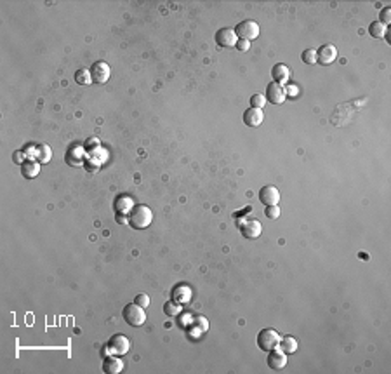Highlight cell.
I'll use <instances>...</instances> for the list:
<instances>
[{
    "label": "cell",
    "instance_id": "cell-17",
    "mask_svg": "<svg viewBox=\"0 0 391 374\" xmlns=\"http://www.w3.org/2000/svg\"><path fill=\"white\" fill-rule=\"evenodd\" d=\"M122 369H124V362H122L120 357H117V355H110V357L104 358L103 371L106 374H118V372H122Z\"/></svg>",
    "mask_w": 391,
    "mask_h": 374
},
{
    "label": "cell",
    "instance_id": "cell-26",
    "mask_svg": "<svg viewBox=\"0 0 391 374\" xmlns=\"http://www.w3.org/2000/svg\"><path fill=\"white\" fill-rule=\"evenodd\" d=\"M101 146V141H99V138H89L87 141L84 143V150H85V153H89V155H92L94 153L98 148Z\"/></svg>",
    "mask_w": 391,
    "mask_h": 374
},
{
    "label": "cell",
    "instance_id": "cell-28",
    "mask_svg": "<svg viewBox=\"0 0 391 374\" xmlns=\"http://www.w3.org/2000/svg\"><path fill=\"white\" fill-rule=\"evenodd\" d=\"M84 165H85V169H87L89 172L94 174L99 167H101V162H99L98 158L91 157V158H85V164H84Z\"/></svg>",
    "mask_w": 391,
    "mask_h": 374
},
{
    "label": "cell",
    "instance_id": "cell-31",
    "mask_svg": "<svg viewBox=\"0 0 391 374\" xmlns=\"http://www.w3.org/2000/svg\"><path fill=\"white\" fill-rule=\"evenodd\" d=\"M379 23H382L384 27H388L391 23V7H384L379 14Z\"/></svg>",
    "mask_w": 391,
    "mask_h": 374
},
{
    "label": "cell",
    "instance_id": "cell-9",
    "mask_svg": "<svg viewBox=\"0 0 391 374\" xmlns=\"http://www.w3.org/2000/svg\"><path fill=\"white\" fill-rule=\"evenodd\" d=\"M110 75H111V70L108 66V63L104 61H98L91 66V77H92V82L96 84H106L110 80Z\"/></svg>",
    "mask_w": 391,
    "mask_h": 374
},
{
    "label": "cell",
    "instance_id": "cell-8",
    "mask_svg": "<svg viewBox=\"0 0 391 374\" xmlns=\"http://www.w3.org/2000/svg\"><path fill=\"white\" fill-rule=\"evenodd\" d=\"M266 364L273 371H282L287 365V353L284 350H280V348H273V350L268 351Z\"/></svg>",
    "mask_w": 391,
    "mask_h": 374
},
{
    "label": "cell",
    "instance_id": "cell-10",
    "mask_svg": "<svg viewBox=\"0 0 391 374\" xmlns=\"http://www.w3.org/2000/svg\"><path fill=\"white\" fill-rule=\"evenodd\" d=\"M285 89L284 86H280V84L277 82H271L268 84L266 87V101L271 103V105H282V103L285 101Z\"/></svg>",
    "mask_w": 391,
    "mask_h": 374
},
{
    "label": "cell",
    "instance_id": "cell-11",
    "mask_svg": "<svg viewBox=\"0 0 391 374\" xmlns=\"http://www.w3.org/2000/svg\"><path fill=\"white\" fill-rule=\"evenodd\" d=\"M259 201L264 206H278V202H280V190L277 186H273V184H266V186L261 188Z\"/></svg>",
    "mask_w": 391,
    "mask_h": 374
},
{
    "label": "cell",
    "instance_id": "cell-32",
    "mask_svg": "<svg viewBox=\"0 0 391 374\" xmlns=\"http://www.w3.org/2000/svg\"><path fill=\"white\" fill-rule=\"evenodd\" d=\"M134 303H136V305H139V306H143V308H146V306H150V296L144 294V292H141V294L136 296Z\"/></svg>",
    "mask_w": 391,
    "mask_h": 374
},
{
    "label": "cell",
    "instance_id": "cell-14",
    "mask_svg": "<svg viewBox=\"0 0 391 374\" xmlns=\"http://www.w3.org/2000/svg\"><path fill=\"white\" fill-rule=\"evenodd\" d=\"M66 164L72 167H80L85 164V150L84 146H72L66 151Z\"/></svg>",
    "mask_w": 391,
    "mask_h": 374
},
{
    "label": "cell",
    "instance_id": "cell-15",
    "mask_svg": "<svg viewBox=\"0 0 391 374\" xmlns=\"http://www.w3.org/2000/svg\"><path fill=\"white\" fill-rule=\"evenodd\" d=\"M263 120H264V113L261 108L251 106V108L245 110V113H244L245 125H249V127H259V125L263 124Z\"/></svg>",
    "mask_w": 391,
    "mask_h": 374
},
{
    "label": "cell",
    "instance_id": "cell-18",
    "mask_svg": "<svg viewBox=\"0 0 391 374\" xmlns=\"http://www.w3.org/2000/svg\"><path fill=\"white\" fill-rule=\"evenodd\" d=\"M21 174L26 179H33L40 174V162H37L35 158H26L21 164Z\"/></svg>",
    "mask_w": 391,
    "mask_h": 374
},
{
    "label": "cell",
    "instance_id": "cell-13",
    "mask_svg": "<svg viewBox=\"0 0 391 374\" xmlns=\"http://www.w3.org/2000/svg\"><path fill=\"white\" fill-rule=\"evenodd\" d=\"M337 58V49L332 44H325L316 51V63L320 65H332Z\"/></svg>",
    "mask_w": 391,
    "mask_h": 374
},
{
    "label": "cell",
    "instance_id": "cell-20",
    "mask_svg": "<svg viewBox=\"0 0 391 374\" xmlns=\"http://www.w3.org/2000/svg\"><path fill=\"white\" fill-rule=\"evenodd\" d=\"M132 207H134L132 199L127 197V195H120L115 201V214H125L127 216L130 211H132Z\"/></svg>",
    "mask_w": 391,
    "mask_h": 374
},
{
    "label": "cell",
    "instance_id": "cell-23",
    "mask_svg": "<svg viewBox=\"0 0 391 374\" xmlns=\"http://www.w3.org/2000/svg\"><path fill=\"white\" fill-rule=\"evenodd\" d=\"M278 348L280 350H284L287 355L294 353V351L297 350V339L292 338V336H285V338H282L280 345H278Z\"/></svg>",
    "mask_w": 391,
    "mask_h": 374
},
{
    "label": "cell",
    "instance_id": "cell-6",
    "mask_svg": "<svg viewBox=\"0 0 391 374\" xmlns=\"http://www.w3.org/2000/svg\"><path fill=\"white\" fill-rule=\"evenodd\" d=\"M130 348V339L124 334H115L111 336V339L108 341L106 350L110 355H117V357H122V355H127Z\"/></svg>",
    "mask_w": 391,
    "mask_h": 374
},
{
    "label": "cell",
    "instance_id": "cell-29",
    "mask_svg": "<svg viewBox=\"0 0 391 374\" xmlns=\"http://www.w3.org/2000/svg\"><path fill=\"white\" fill-rule=\"evenodd\" d=\"M301 58H303V63H306V65H315L316 63V51L315 49H306L303 54H301Z\"/></svg>",
    "mask_w": 391,
    "mask_h": 374
},
{
    "label": "cell",
    "instance_id": "cell-27",
    "mask_svg": "<svg viewBox=\"0 0 391 374\" xmlns=\"http://www.w3.org/2000/svg\"><path fill=\"white\" fill-rule=\"evenodd\" d=\"M266 96L261 94V92H258V94H252L251 96V106H254V108H261L263 110L264 106H266Z\"/></svg>",
    "mask_w": 391,
    "mask_h": 374
},
{
    "label": "cell",
    "instance_id": "cell-2",
    "mask_svg": "<svg viewBox=\"0 0 391 374\" xmlns=\"http://www.w3.org/2000/svg\"><path fill=\"white\" fill-rule=\"evenodd\" d=\"M365 103L363 101H353V103H341V105L337 106L336 110H334L332 117H330V124L336 125V127H342V125H346L349 120H351V117L355 115V112L360 108Z\"/></svg>",
    "mask_w": 391,
    "mask_h": 374
},
{
    "label": "cell",
    "instance_id": "cell-16",
    "mask_svg": "<svg viewBox=\"0 0 391 374\" xmlns=\"http://www.w3.org/2000/svg\"><path fill=\"white\" fill-rule=\"evenodd\" d=\"M170 298H172V301L179 303V305H186V303L191 301V289H189V286H186V284H177L172 289Z\"/></svg>",
    "mask_w": 391,
    "mask_h": 374
},
{
    "label": "cell",
    "instance_id": "cell-19",
    "mask_svg": "<svg viewBox=\"0 0 391 374\" xmlns=\"http://www.w3.org/2000/svg\"><path fill=\"white\" fill-rule=\"evenodd\" d=\"M271 77H273V82L277 84H285L287 80H289L290 77V72L289 68H287L285 65H282V63H277V65L273 66V70H271Z\"/></svg>",
    "mask_w": 391,
    "mask_h": 374
},
{
    "label": "cell",
    "instance_id": "cell-12",
    "mask_svg": "<svg viewBox=\"0 0 391 374\" xmlns=\"http://www.w3.org/2000/svg\"><path fill=\"white\" fill-rule=\"evenodd\" d=\"M238 42V37L233 28H221L216 33V44L219 47H235Z\"/></svg>",
    "mask_w": 391,
    "mask_h": 374
},
{
    "label": "cell",
    "instance_id": "cell-36",
    "mask_svg": "<svg viewBox=\"0 0 391 374\" xmlns=\"http://www.w3.org/2000/svg\"><path fill=\"white\" fill-rule=\"evenodd\" d=\"M115 220H117V223H120V225L129 223V218L125 216V214H115Z\"/></svg>",
    "mask_w": 391,
    "mask_h": 374
},
{
    "label": "cell",
    "instance_id": "cell-33",
    "mask_svg": "<svg viewBox=\"0 0 391 374\" xmlns=\"http://www.w3.org/2000/svg\"><path fill=\"white\" fill-rule=\"evenodd\" d=\"M235 47H237V49L240 51V53H247V51L251 49V42H249V40L238 39V42H237V46H235Z\"/></svg>",
    "mask_w": 391,
    "mask_h": 374
},
{
    "label": "cell",
    "instance_id": "cell-21",
    "mask_svg": "<svg viewBox=\"0 0 391 374\" xmlns=\"http://www.w3.org/2000/svg\"><path fill=\"white\" fill-rule=\"evenodd\" d=\"M52 157V150L49 148V144H39L33 151V158L40 164H47Z\"/></svg>",
    "mask_w": 391,
    "mask_h": 374
},
{
    "label": "cell",
    "instance_id": "cell-34",
    "mask_svg": "<svg viewBox=\"0 0 391 374\" xmlns=\"http://www.w3.org/2000/svg\"><path fill=\"white\" fill-rule=\"evenodd\" d=\"M297 94H299V87H297V86H287V87H285V96L296 98Z\"/></svg>",
    "mask_w": 391,
    "mask_h": 374
},
{
    "label": "cell",
    "instance_id": "cell-30",
    "mask_svg": "<svg viewBox=\"0 0 391 374\" xmlns=\"http://www.w3.org/2000/svg\"><path fill=\"white\" fill-rule=\"evenodd\" d=\"M268 220H277L280 218V207L278 206H266V211H264Z\"/></svg>",
    "mask_w": 391,
    "mask_h": 374
},
{
    "label": "cell",
    "instance_id": "cell-4",
    "mask_svg": "<svg viewBox=\"0 0 391 374\" xmlns=\"http://www.w3.org/2000/svg\"><path fill=\"white\" fill-rule=\"evenodd\" d=\"M280 341H282L280 332L275 331V329H271V327L263 329V331L258 334V346L263 351H270V350H273V348H278Z\"/></svg>",
    "mask_w": 391,
    "mask_h": 374
},
{
    "label": "cell",
    "instance_id": "cell-24",
    "mask_svg": "<svg viewBox=\"0 0 391 374\" xmlns=\"http://www.w3.org/2000/svg\"><path fill=\"white\" fill-rule=\"evenodd\" d=\"M368 33H370L374 39H384L386 35V27L379 21H374V23L368 27Z\"/></svg>",
    "mask_w": 391,
    "mask_h": 374
},
{
    "label": "cell",
    "instance_id": "cell-3",
    "mask_svg": "<svg viewBox=\"0 0 391 374\" xmlns=\"http://www.w3.org/2000/svg\"><path fill=\"white\" fill-rule=\"evenodd\" d=\"M122 317H124V320L127 322L130 327H141V325L146 322V313H144V308L139 305H136V303H130V305L125 306L124 312H122Z\"/></svg>",
    "mask_w": 391,
    "mask_h": 374
},
{
    "label": "cell",
    "instance_id": "cell-35",
    "mask_svg": "<svg viewBox=\"0 0 391 374\" xmlns=\"http://www.w3.org/2000/svg\"><path fill=\"white\" fill-rule=\"evenodd\" d=\"M195 324H199L202 331H207V327H209V322H207L204 317H197V318H195Z\"/></svg>",
    "mask_w": 391,
    "mask_h": 374
},
{
    "label": "cell",
    "instance_id": "cell-22",
    "mask_svg": "<svg viewBox=\"0 0 391 374\" xmlns=\"http://www.w3.org/2000/svg\"><path fill=\"white\" fill-rule=\"evenodd\" d=\"M75 82L78 84V86H89V84H92V77H91V70L87 68H80L75 72Z\"/></svg>",
    "mask_w": 391,
    "mask_h": 374
},
{
    "label": "cell",
    "instance_id": "cell-25",
    "mask_svg": "<svg viewBox=\"0 0 391 374\" xmlns=\"http://www.w3.org/2000/svg\"><path fill=\"white\" fill-rule=\"evenodd\" d=\"M181 306L182 305H179V303H176V301H172V299H170V301H167L165 303V305H163V312H165L167 313V315H179V313H181Z\"/></svg>",
    "mask_w": 391,
    "mask_h": 374
},
{
    "label": "cell",
    "instance_id": "cell-5",
    "mask_svg": "<svg viewBox=\"0 0 391 374\" xmlns=\"http://www.w3.org/2000/svg\"><path fill=\"white\" fill-rule=\"evenodd\" d=\"M237 227H238V230H240L242 235H244L245 239H249V240L258 239V237L261 235V232H263V227H261V223L258 220H252V218H244V220H240V218H238V220H237Z\"/></svg>",
    "mask_w": 391,
    "mask_h": 374
},
{
    "label": "cell",
    "instance_id": "cell-1",
    "mask_svg": "<svg viewBox=\"0 0 391 374\" xmlns=\"http://www.w3.org/2000/svg\"><path fill=\"white\" fill-rule=\"evenodd\" d=\"M153 221V211L144 204H137L129 213V225L134 230H144Z\"/></svg>",
    "mask_w": 391,
    "mask_h": 374
},
{
    "label": "cell",
    "instance_id": "cell-7",
    "mask_svg": "<svg viewBox=\"0 0 391 374\" xmlns=\"http://www.w3.org/2000/svg\"><path fill=\"white\" fill-rule=\"evenodd\" d=\"M235 33H237L238 39L242 40H256L259 37V25L252 20H245V21H240L235 28Z\"/></svg>",
    "mask_w": 391,
    "mask_h": 374
}]
</instances>
